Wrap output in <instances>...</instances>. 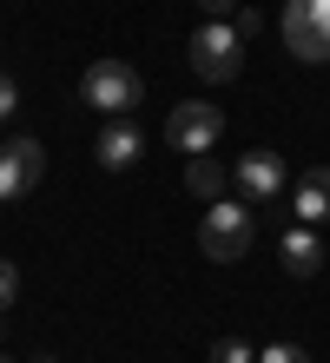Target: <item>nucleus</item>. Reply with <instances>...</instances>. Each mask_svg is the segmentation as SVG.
I'll return each mask as SVG.
<instances>
[{
  "instance_id": "17",
  "label": "nucleus",
  "mask_w": 330,
  "mask_h": 363,
  "mask_svg": "<svg viewBox=\"0 0 330 363\" xmlns=\"http://www.w3.org/2000/svg\"><path fill=\"white\" fill-rule=\"evenodd\" d=\"M0 363H7V357H0Z\"/></svg>"
},
{
  "instance_id": "13",
  "label": "nucleus",
  "mask_w": 330,
  "mask_h": 363,
  "mask_svg": "<svg viewBox=\"0 0 330 363\" xmlns=\"http://www.w3.org/2000/svg\"><path fill=\"white\" fill-rule=\"evenodd\" d=\"M258 363H311V350H297V344H271V350H258Z\"/></svg>"
},
{
  "instance_id": "14",
  "label": "nucleus",
  "mask_w": 330,
  "mask_h": 363,
  "mask_svg": "<svg viewBox=\"0 0 330 363\" xmlns=\"http://www.w3.org/2000/svg\"><path fill=\"white\" fill-rule=\"evenodd\" d=\"M13 297H20V271H13V264H0V311H7Z\"/></svg>"
},
{
  "instance_id": "7",
  "label": "nucleus",
  "mask_w": 330,
  "mask_h": 363,
  "mask_svg": "<svg viewBox=\"0 0 330 363\" xmlns=\"http://www.w3.org/2000/svg\"><path fill=\"white\" fill-rule=\"evenodd\" d=\"M231 185H238L245 205H277L284 199V159L277 152H245L231 165Z\"/></svg>"
},
{
  "instance_id": "8",
  "label": "nucleus",
  "mask_w": 330,
  "mask_h": 363,
  "mask_svg": "<svg viewBox=\"0 0 330 363\" xmlns=\"http://www.w3.org/2000/svg\"><path fill=\"white\" fill-rule=\"evenodd\" d=\"M277 258H284V271H291V277H317L324 258H330V245L317 238V225H291V231L277 238Z\"/></svg>"
},
{
  "instance_id": "6",
  "label": "nucleus",
  "mask_w": 330,
  "mask_h": 363,
  "mask_svg": "<svg viewBox=\"0 0 330 363\" xmlns=\"http://www.w3.org/2000/svg\"><path fill=\"white\" fill-rule=\"evenodd\" d=\"M40 179H47L40 139H7V145H0V199H27Z\"/></svg>"
},
{
  "instance_id": "11",
  "label": "nucleus",
  "mask_w": 330,
  "mask_h": 363,
  "mask_svg": "<svg viewBox=\"0 0 330 363\" xmlns=\"http://www.w3.org/2000/svg\"><path fill=\"white\" fill-rule=\"evenodd\" d=\"M185 185H192V199H225L231 172H225V165H218L211 152H198V159H192V172H185Z\"/></svg>"
},
{
  "instance_id": "5",
  "label": "nucleus",
  "mask_w": 330,
  "mask_h": 363,
  "mask_svg": "<svg viewBox=\"0 0 330 363\" xmlns=\"http://www.w3.org/2000/svg\"><path fill=\"white\" fill-rule=\"evenodd\" d=\"M218 139H225V113H218V106H205V99L172 106V119H165V145H172V152L198 159V152H211Z\"/></svg>"
},
{
  "instance_id": "15",
  "label": "nucleus",
  "mask_w": 330,
  "mask_h": 363,
  "mask_svg": "<svg viewBox=\"0 0 330 363\" xmlns=\"http://www.w3.org/2000/svg\"><path fill=\"white\" fill-rule=\"evenodd\" d=\"M13 106H20V86H13V79H7V73H0V119H7V113H13Z\"/></svg>"
},
{
  "instance_id": "3",
  "label": "nucleus",
  "mask_w": 330,
  "mask_h": 363,
  "mask_svg": "<svg viewBox=\"0 0 330 363\" xmlns=\"http://www.w3.org/2000/svg\"><path fill=\"white\" fill-rule=\"evenodd\" d=\"M238 67H245V40H238V27L211 20V27L192 33V73H198V79L225 86V79H238Z\"/></svg>"
},
{
  "instance_id": "9",
  "label": "nucleus",
  "mask_w": 330,
  "mask_h": 363,
  "mask_svg": "<svg viewBox=\"0 0 330 363\" xmlns=\"http://www.w3.org/2000/svg\"><path fill=\"white\" fill-rule=\"evenodd\" d=\"M139 145H145V133L132 125V113H126V119H106V133H99V165H106V172H126V165H139Z\"/></svg>"
},
{
  "instance_id": "16",
  "label": "nucleus",
  "mask_w": 330,
  "mask_h": 363,
  "mask_svg": "<svg viewBox=\"0 0 330 363\" xmlns=\"http://www.w3.org/2000/svg\"><path fill=\"white\" fill-rule=\"evenodd\" d=\"M198 7H205V13H211V20H225V13H231V7H238V0H198Z\"/></svg>"
},
{
  "instance_id": "4",
  "label": "nucleus",
  "mask_w": 330,
  "mask_h": 363,
  "mask_svg": "<svg viewBox=\"0 0 330 363\" xmlns=\"http://www.w3.org/2000/svg\"><path fill=\"white\" fill-rule=\"evenodd\" d=\"M284 47L297 60H330V0H284Z\"/></svg>"
},
{
  "instance_id": "10",
  "label": "nucleus",
  "mask_w": 330,
  "mask_h": 363,
  "mask_svg": "<svg viewBox=\"0 0 330 363\" xmlns=\"http://www.w3.org/2000/svg\"><path fill=\"white\" fill-rule=\"evenodd\" d=\"M291 211H297V225H324L330 218V165H311V172L297 179Z\"/></svg>"
},
{
  "instance_id": "2",
  "label": "nucleus",
  "mask_w": 330,
  "mask_h": 363,
  "mask_svg": "<svg viewBox=\"0 0 330 363\" xmlns=\"http://www.w3.org/2000/svg\"><path fill=\"white\" fill-rule=\"evenodd\" d=\"M79 99L99 106L106 119H126L132 106L145 99V79H139V67H126V60H93L86 79H79Z\"/></svg>"
},
{
  "instance_id": "12",
  "label": "nucleus",
  "mask_w": 330,
  "mask_h": 363,
  "mask_svg": "<svg viewBox=\"0 0 330 363\" xmlns=\"http://www.w3.org/2000/svg\"><path fill=\"white\" fill-rule=\"evenodd\" d=\"M211 363H258V357L238 344V337H218V344H211Z\"/></svg>"
},
{
  "instance_id": "1",
  "label": "nucleus",
  "mask_w": 330,
  "mask_h": 363,
  "mask_svg": "<svg viewBox=\"0 0 330 363\" xmlns=\"http://www.w3.org/2000/svg\"><path fill=\"white\" fill-rule=\"evenodd\" d=\"M251 238H258L251 205H245V199H211L205 225H198V251H205L211 264H238V258L251 251Z\"/></svg>"
}]
</instances>
